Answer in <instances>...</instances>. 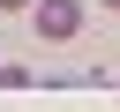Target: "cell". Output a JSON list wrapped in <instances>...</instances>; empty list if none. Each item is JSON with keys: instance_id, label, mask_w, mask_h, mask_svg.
<instances>
[{"instance_id": "obj_1", "label": "cell", "mask_w": 120, "mask_h": 112, "mask_svg": "<svg viewBox=\"0 0 120 112\" xmlns=\"http://www.w3.org/2000/svg\"><path fill=\"white\" fill-rule=\"evenodd\" d=\"M30 15H38V37H45V45H68V37L82 30V7H75V0H38Z\"/></svg>"}, {"instance_id": "obj_2", "label": "cell", "mask_w": 120, "mask_h": 112, "mask_svg": "<svg viewBox=\"0 0 120 112\" xmlns=\"http://www.w3.org/2000/svg\"><path fill=\"white\" fill-rule=\"evenodd\" d=\"M15 7H38V0H0V15H15Z\"/></svg>"}, {"instance_id": "obj_3", "label": "cell", "mask_w": 120, "mask_h": 112, "mask_svg": "<svg viewBox=\"0 0 120 112\" xmlns=\"http://www.w3.org/2000/svg\"><path fill=\"white\" fill-rule=\"evenodd\" d=\"M105 7H112V15H120V0H105Z\"/></svg>"}, {"instance_id": "obj_4", "label": "cell", "mask_w": 120, "mask_h": 112, "mask_svg": "<svg viewBox=\"0 0 120 112\" xmlns=\"http://www.w3.org/2000/svg\"><path fill=\"white\" fill-rule=\"evenodd\" d=\"M0 82H8V67H0Z\"/></svg>"}]
</instances>
